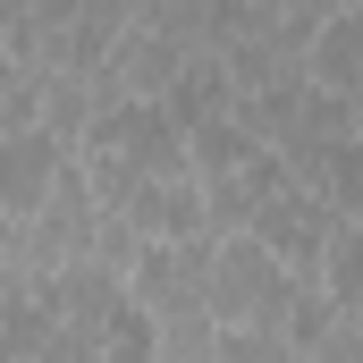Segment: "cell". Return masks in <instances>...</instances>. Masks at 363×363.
<instances>
[{
    "instance_id": "obj_1",
    "label": "cell",
    "mask_w": 363,
    "mask_h": 363,
    "mask_svg": "<svg viewBox=\"0 0 363 363\" xmlns=\"http://www.w3.org/2000/svg\"><path fill=\"white\" fill-rule=\"evenodd\" d=\"M279 186H287V161L262 135H245L237 118H220V127L194 135V194H203V228L211 237H237Z\"/></svg>"
},
{
    "instance_id": "obj_2",
    "label": "cell",
    "mask_w": 363,
    "mask_h": 363,
    "mask_svg": "<svg viewBox=\"0 0 363 363\" xmlns=\"http://www.w3.org/2000/svg\"><path fill=\"white\" fill-rule=\"evenodd\" d=\"M296 287H304V279L287 271L271 245H254L245 228H237V237H211V279H203L211 330H287Z\"/></svg>"
},
{
    "instance_id": "obj_3",
    "label": "cell",
    "mask_w": 363,
    "mask_h": 363,
    "mask_svg": "<svg viewBox=\"0 0 363 363\" xmlns=\"http://www.w3.org/2000/svg\"><path fill=\"white\" fill-rule=\"evenodd\" d=\"M77 152H110L135 178H194V135H186L161 101H110V110H93V127H85Z\"/></svg>"
},
{
    "instance_id": "obj_4",
    "label": "cell",
    "mask_w": 363,
    "mask_h": 363,
    "mask_svg": "<svg viewBox=\"0 0 363 363\" xmlns=\"http://www.w3.org/2000/svg\"><path fill=\"white\" fill-rule=\"evenodd\" d=\"M203 279H211V237L144 245V254H135V271H127V296L152 313V330H178V321H211Z\"/></svg>"
},
{
    "instance_id": "obj_5",
    "label": "cell",
    "mask_w": 363,
    "mask_h": 363,
    "mask_svg": "<svg viewBox=\"0 0 363 363\" xmlns=\"http://www.w3.org/2000/svg\"><path fill=\"white\" fill-rule=\"evenodd\" d=\"M186 60H194L186 43L152 34L144 17H127V34H118V43L101 51V68H93V110H110V101H161Z\"/></svg>"
},
{
    "instance_id": "obj_6",
    "label": "cell",
    "mask_w": 363,
    "mask_h": 363,
    "mask_svg": "<svg viewBox=\"0 0 363 363\" xmlns=\"http://www.w3.org/2000/svg\"><path fill=\"white\" fill-rule=\"evenodd\" d=\"M330 228H338V211H330V194H313V186H279L271 203L245 220V237H254V245H271L296 279H313L321 245H330Z\"/></svg>"
},
{
    "instance_id": "obj_7",
    "label": "cell",
    "mask_w": 363,
    "mask_h": 363,
    "mask_svg": "<svg viewBox=\"0 0 363 363\" xmlns=\"http://www.w3.org/2000/svg\"><path fill=\"white\" fill-rule=\"evenodd\" d=\"M77 152L51 135V127H17L0 135V220H43V203L60 194V169Z\"/></svg>"
},
{
    "instance_id": "obj_8",
    "label": "cell",
    "mask_w": 363,
    "mask_h": 363,
    "mask_svg": "<svg viewBox=\"0 0 363 363\" xmlns=\"http://www.w3.org/2000/svg\"><path fill=\"white\" fill-rule=\"evenodd\" d=\"M34 296H43V313L68 330V338H85L101 347V330H110V313H118V296H127V279L101 271V262H68V271L34 279Z\"/></svg>"
},
{
    "instance_id": "obj_9",
    "label": "cell",
    "mask_w": 363,
    "mask_h": 363,
    "mask_svg": "<svg viewBox=\"0 0 363 363\" xmlns=\"http://www.w3.org/2000/svg\"><path fill=\"white\" fill-rule=\"evenodd\" d=\"M304 77L321 93H338V101L355 110V127H363V0L321 17V34H313V51H304Z\"/></svg>"
},
{
    "instance_id": "obj_10",
    "label": "cell",
    "mask_w": 363,
    "mask_h": 363,
    "mask_svg": "<svg viewBox=\"0 0 363 363\" xmlns=\"http://www.w3.org/2000/svg\"><path fill=\"white\" fill-rule=\"evenodd\" d=\"M161 110L178 118L186 135H203V127H220V118H237V77H228V60L220 51H194L178 77H169V93H161Z\"/></svg>"
},
{
    "instance_id": "obj_11",
    "label": "cell",
    "mask_w": 363,
    "mask_h": 363,
    "mask_svg": "<svg viewBox=\"0 0 363 363\" xmlns=\"http://www.w3.org/2000/svg\"><path fill=\"white\" fill-rule=\"evenodd\" d=\"M304 287H321L338 313H363V220H338L330 228V245H321V262Z\"/></svg>"
},
{
    "instance_id": "obj_12",
    "label": "cell",
    "mask_w": 363,
    "mask_h": 363,
    "mask_svg": "<svg viewBox=\"0 0 363 363\" xmlns=\"http://www.w3.org/2000/svg\"><path fill=\"white\" fill-rule=\"evenodd\" d=\"M211 363H304V355L287 347V330H220Z\"/></svg>"
},
{
    "instance_id": "obj_13",
    "label": "cell",
    "mask_w": 363,
    "mask_h": 363,
    "mask_svg": "<svg viewBox=\"0 0 363 363\" xmlns=\"http://www.w3.org/2000/svg\"><path fill=\"white\" fill-rule=\"evenodd\" d=\"M321 194H330V211H338V220H363V135H347V144L330 152Z\"/></svg>"
},
{
    "instance_id": "obj_14",
    "label": "cell",
    "mask_w": 363,
    "mask_h": 363,
    "mask_svg": "<svg viewBox=\"0 0 363 363\" xmlns=\"http://www.w3.org/2000/svg\"><path fill=\"white\" fill-rule=\"evenodd\" d=\"M34 363H101V347H85V338H68V330H60V338H51Z\"/></svg>"
}]
</instances>
